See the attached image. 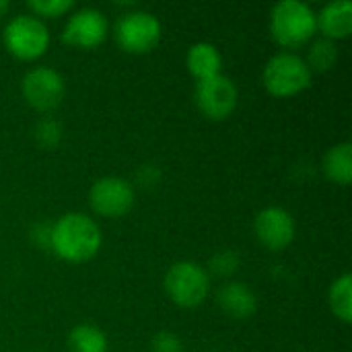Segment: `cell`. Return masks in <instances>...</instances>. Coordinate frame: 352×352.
Masks as SVG:
<instances>
[{
  "label": "cell",
  "mask_w": 352,
  "mask_h": 352,
  "mask_svg": "<svg viewBox=\"0 0 352 352\" xmlns=\"http://www.w3.org/2000/svg\"><path fill=\"white\" fill-rule=\"evenodd\" d=\"M101 248V231L85 214H64L52 225V250L72 264L91 260Z\"/></svg>",
  "instance_id": "obj_1"
},
{
  "label": "cell",
  "mask_w": 352,
  "mask_h": 352,
  "mask_svg": "<svg viewBox=\"0 0 352 352\" xmlns=\"http://www.w3.org/2000/svg\"><path fill=\"white\" fill-rule=\"evenodd\" d=\"M270 29L274 39L285 47L303 45L318 29L316 12L299 0H280L272 8Z\"/></svg>",
  "instance_id": "obj_2"
},
{
  "label": "cell",
  "mask_w": 352,
  "mask_h": 352,
  "mask_svg": "<svg viewBox=\"0 0 352 352\" xmlns=\"http://www.w3.org/2000/svg\"><path fill=\"white\" fill-rule=\"evenodd\" d=\"M311 68L295 54H276L264 68V87L276 97H291L307 89Z\"/></svg>",
  "instance_id": "obj_3"
},
{
  "label": "cell",
  "mask_w": 352,
  "mask_h": 352,
  "mask_svg": "<svg viewBox=\"0 0 352 352\" xmlns=\"http://www.w3.org/2000/svg\"><path fill=\"white\" fill-rule=\"evenodd\" d=\"M208 276L204 268L194 262H177L165 274V291L173 303L182 307H196L208 295Z\"/></svg>",
  "instance_id": "obj_4"
},
{
  "label": "cell",
  "mask_w": 352,
  "mask_h": 352,
  "mask_svg": "<svg viewBox=\"0 0 352 352\" xmlns=\"http://www.w3.org/2000/svg\"><path fill=\"white\" fill-rule=\"evenodd\" d=\"M47 43H50V33L45 25L31 14L14 16L4 29L6 50L21 60L39 58L47 50Z\"/></svg>",
  "instance_id": "obj_5"
},
{
  "label": "cell",
  "mask_w": 352,
  "mask_h": 352,
  "mask_svg": "<svg viewBox=\"0 0 352 352\" xmlns=\"http://www.w3.org/2000/svg\"><path fill=\"white\" fill-rule=\"evenodd\" d=\"M116 37L122 50L130 54H144L153 50L161 39V23L157 16L144 10L124 14L116 25Z\"/></svg>",
  "instance_id": "obj_6"
},
{
  "label": "cell",
  "mask_w": 352,
  "mask_h": 352,
  "mask_svg": "<svg viewBox=\"0 0 352 352\" xmlns=\"http://www.w3.org/2000/svg\"><path fill=\"white\" fill-rule=\"evenodd\" d=\"M196 105L210 120H225L237 105V87L229 76L217 74L196 85Z\"/></svg>",
  "instance_id": "obj_7"
},
{
  "label": "cell",
  "mask_w": 352,
  "mask_h": 352,
  "mask_svg": "<svg viewBox=\"0 0 352 352\" xmlns=\"http://www.w3.org/2000/svg\"><path fill=\"white\" fill-rule=\"evenodd\" d=\"M23 95L27 103L39 111H50L64 99V78L52 68H33L23 78Z\"/></svg>",
  "instance_id": "obj_8"
},
{
  "label": "cell",
  "mask_w": 352,
  "mask_h": 352,
  "mask_svg": "<svg viewBox=\"0 0 352 352\" xmlns=\"http://www.w3.org/2000/svg\"><path fill=\"white\" fill-rule=\"evenodd\" d=\"M95 212L116 219L126 214L134 204V190L122 177H101L93 184L89 194Z\"/></svg>",
  "instance_id": "obj_9"
},
{
  "label": "cell",
  "mask_w": 352,
  "mask_h": 352,
  "mask_svg": "<svg viewBox=\"0 0 352 352\" xmlns=\"http://www.w3.org/2000/svg\"><path fill=\"white\" fill-rule=\"evenodd\" d=\"M254 231L260 239V243L270 250V252H280L285 250L293 237H295V223L293 217L278 206L264 208L256 221H254Z\"/></svg>",
  "instance_id": "obj_10"
},
{
  "label": "cell",
  "mask_w": 352,
  "mask_h": 352,
  "mask_svg": "<svg viewBox=\"0 0 352 352\" xmlns=\"http://www.w3.org/2000/svg\"><path fill=\"white\" fill-rule=\"evenodd\" d=\"M105 33H107L105 16L95 8H82L66 23L62 39L68 45L95 47L105 39Z\"/></svg>",
  "instance_id": "obj_11"
},
{
  "label": "cell",
  "mask_w": 352,
  "mask_h": 352,
  "mask_svg": "<svg viewBox=\"0 0 352 352\" xmlns=\"http://www.w3.org/2000/svg\"><path fill=\"white\" fill-rule=\"evenodd\" d=\"M217 303L221 305V309L235 318V320H245L250 316H254L258 301L256 295L250 287H245L243 283H227L219 293H217Z\"/></svg>",
  "instance_id": "obj_12"
},
{
  "label": "cell",
  "mask_w": 352,
  "mask_h": 352,
  "mask_svg": "<svg viewBox=\"0 0 352 352\" xmlns=\"http://www.w3.org/2000/svg\"><path fill=\"white\" fill-rule=\"evenodd\" d=\"M316 23L330 41L349 37L352 33V2L351 0H334L326 4L320 16H316Z\"/></svg>",
  "instance_id": "obj_13"
},
{
  "label": "cell",
  "mask_w": 352,
  "mask_h": 352,
  "mask_svg": "<svg viewBox=\"0 0 352 352\" xmlns=\"http://www.w3.org/2000/svg\"><path fill=\"white\" fill-rule=\"evenodd\" d=\"M188 68L198 80L221 74V54L212 43H194L188 52Z\"/></svg>",
  "instance_id": "obj_14"
},
{
  "label": "cell",
  "mask_w": 352,
  "mask_h": 352,
  "mask_svg": "<svg viewBox=\"0 0 352 352\" xmlns=\"http://www.w3.org/2000/svg\"><path fill=\"white\" fill-rule=\"evenodd\" d=\"M324 171L326 175L340 184V186H349L352 179V144L351 142H342L336 144L328 151L326 159H324Z\"/></svg>",
  "instance_id": "obj_15"
},
{
  "label": "cell",
  "mask_w": 352,
  "mask_h": 352,
  "mask_svg": "<svg viewBox=\"0 0 352 352\" xmlns=\"http://www.w3.org/2000/svg\"><path fill=\"white\" fill-rule=\"evenodd\" d=\"M68 352H107V338L97 326L80 324L68 336Z\"/></svg>",
  "instance_id": "obj_16"
},
{
  "label": "cell",
  "mask_w": 352,
  "mask_h": 352,
  "mask_svg": "<svg viewBox=\"0 0 352 352\" xmlns=\"http://www.w3.org/2000/svg\"><path fill=\"white\" fill-rule=\"evenodd\" d=\"M330 307L344 324L352 322V276L342 274L330 289Z\"/></svg>",
  "instance_id": "obj_17"
},
{
  "label": "cell",
  "mask_w": 352,
  "mask_h": 352,
  "mask_svg": "<svg viewBox=\"0 0 352 352\" xmlns=\"http://www.w3.org/2000/svg\"><path fill=\"white\" fill-rule=\"evenodd\" d=\"M338 60V50L330 39H320L311 45L309 50V64L318 70V72H326L334 66V62Z\"/></svg>",
  "instance_id": "obj_18"
},
{
  "label": "cell",
  "mask_w": 352,
  "mask_h": 352,
  "mask_svg": "<svg viewBox=\"0 0 352 352\" xmlns=\"http://www.w3.org/2000/svg\"><path fill=\"white\" fill-rule=\"evenodd\" d=\"M35 140H37V144L39 146H43V148H54V146H58L60 144V140H62V126H60V122H56V120H41L37 126H35Z\"/></svg>",
  "instance_id": "obj_19"
},
{
  "label": "cell",
  "mask_w": 352,
  "mask_h": 352,
  "mask_svg": "<svg viewBox=\"0 0 352 352\" xmlns=\"http://www.w3.org/2000/svg\"><path fill=\"white\" fill-rule=\"evenodd\" d=\"M210 270H212V274H217V276H223V278H227V276H231L237 268H239V256L235 254V252H219L212 260H210Z\"/></svg>",
  "instance_id": "obj_20"
},
{
  "label": "cell",
  "mask_w": 352,
  "mask_h": 352,
  "mask_svg": "<svg viewBox=\"0 0 352 352\" xmlns=\"http://www.w3.org/2000/svg\"><path fill=\"white\" fill-rule=\"evenodd\" d=\"M29 8L41 16H60L72 8V0H31Z\"/></svg>",
  "instance_id": "obj_21"
},
{
  "label": "cell",
  "mask_w": 352,
  "mask_h": 352,
  "mask_svg": "<svg viewBox=\"0 0 352 352\" xmlns=\"http://www.w3.org/2000/svg\"><path fill=\"white\" fill-rule=\"evenodd\" d=\"M153 352H184L182 340L173 332H159L153 342H151Z\"/></svg>",
  "instance_id": "obj_22"
},
{
  "label": "cell",
  "mask_w": 352,
  "mask_h": 352,
  "mask_svg": "<svg viewBox=\"0 0 352 352\" xmlns=\"http://www.w3.org/2000/svg\"><path fill=\"white\" fill-rule=\"evenodd\" d=\"M31 237L39 248H52V225H47V223L35 225L31 231Z\"/></svg>",
  "instance_id": "obj_23"
},
{
  "label": "cell",
  "mask_w": 352,
  "mask_h": 352,
  "mask_svg": "<svg viewBox=\"0 0 352 352\" xmlns=\"http://www.w3.org/2000/svg\"><path fill=\"white\" fill-rule=\"evenodd\" d=\"M136 179L140 182V186H144V188H153V186H157V182L161 179V173H159V169H157V167H153V165H144V167L136 173Z\"/></svg>",
  "instance_id": "obj_24"
},
{
  "label": "cell",
  "mask_w": 352,
  "mask_h": 352,
  "mask_svg": "<svg viewBox=\"0 0 352 352\" xmlns=\"http://www.w3.org/2000/svg\"><path fill=\"white\" fill-rule=\"evenodd\" d=\"M6 10H8V2L6 0H0V14L6 12Z\"/></svg>",
  "instance_id": "obj_25"
}]
</instances>
